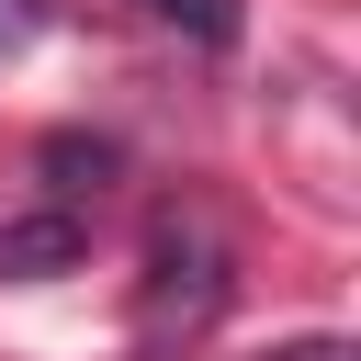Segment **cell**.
<instances>
[{"instance_id": "1", "label": "cell", "mask_w": 361, "mask_h": 361, "mask_svg": "<svg viewBox=\"0 0 361 361\" xmlns=\"http://www.w3.org/2000/svg\"><path fill=\"white\" fill-rule=\"evenodd\" d=\"M226 316V248H214V226L203 214H158V237H147V282H135V327L147 338H203Z\"/></svg>"}, {"instance_id": "2", "label": "cell", "mask_w": 361, "mask_h": 361, "mask_svg": "<svg viewBox=\"0 0 361 361\" xmlns=\"http://www.w3.org/2000/svg\"><path fill=\"white\" fill-rule=\"evenodd\" d=\"M79 248H90V226L79 214H11L0 226V282H45V271H79Z\"/></svg>"}, {"instance_id": "3", "label": "cell", "mask_w": 361, "mask_h": 361, "mask_svg": "<svg viewBox=\"0 0 361 361\" xmlns=\"http://www.w3.org/2000/svg\"><path fill=\"white\" fill-rule=\"evenodd\" d=\"M34 169H45L56 214H79V203H102V180H113V135H45Z\"/></svg>"}, {"instance_id": "4", "label": "cell", "mask_w": 361, "mask_h": 361, "mask_svg": "<svg viewBox=\"0 0 361 361\" xmlns=\"http://www.w3.org/2000/svg\"><path fill=\"white\" fill-rule=\"evenodd\" d=\"M147 11L180 23L192 45H237V34H248V0H147Z\"/></svg>"}, {"instance_id": "5", "label": "cell", "mask_w": 361, "mask_h": 361, "mask_svg": "<svg viewBox=\"0 0 361 361\" xmlns=\"http://www.w3.org/2000/svg\"><path fill=\"white\" fill-rule=\"evenodd\" d=\"M34 23H45V0H0V56H23V45H34Z\"/></svg>"}, {"instance_id": "6", "label": "cell", "mask_w": 361, "mask_h": 361, "mask_svg": "<svg viewBox=\"0 0 361 361\" xmlns=\"http://www.w3.org/2000/svg\"><path fill=\"white\" fill-rule=\"evenodd\" d=\"M271 361H361V350H350V338H282Z\"/></svg>"}]
</instances>
